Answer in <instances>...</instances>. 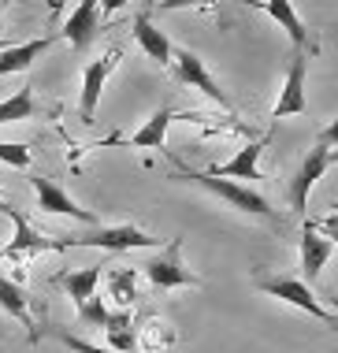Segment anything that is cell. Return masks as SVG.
Instances as JSON below:
<instances>
[{
    "instance_id": "cell-1",
    "label": "cell",
    "mask_w": 338,
    "mask_h": 353,
    "mask_svg": "<svg viewBox=\"0 0 338 353\" xmlns=\"http://www.w3.org/2000/svg\"><path fill=\"white\" fill-rule=\"evenodd\" d=\"M338 160V123H331V127L320 134V141H316L312 149H308V157L301 160V168L294 171V179L286 183V201L294 212H308V194H312V186L324 179V171L331 168Z\"/></svg>"
},
{
    "instance_id": "cell-5",
    "label": "cell",
    "mask_w": 338,
    "mask_h": 353,
    "mask_svg": "<svg viewBox=\"0 0 338 353\" xmlns=\"http://www.w3.org/2000/svg\"><path fill=\"white\" fill-rule=\"evenodd\" d=\"M71 245H90V250H108V253H123V250H160V238H152L149 231L134 223H119V227H101L90 238H60V250Z\"/></svg>"
},
{
    "instance_id": "cell-14",
    "label": "cell",
    "mask_w": 338,
    "mask_h": 353,
    "mask_svg": "<svg viewBox=\"0 0 338 353\" xmlns=\"http://www.w3.org/2000/svg\"><path fill=\"white\" fill-rule=\"evenodd\" d=\"M97 15H101V0H79V8H74L71 15H67L63 23V37L71 41V49H90L93 34L101 30L97 26Z\"/></svg>"
},
{
    "instance_id": "cell-16",
    "label": "cell",
    "mask_w": 338,
    "mask_h": 353,
    "mask_svg": "<svg viewBox=\"0 0 338 353\" xmlns=\"http://www.w3.org/2000/svg\"><path fill=\"white\" fill-rule=\"evenodd\" d=\"M104 275V286H108V298L115 309H130L138 301V268H123V264H108Z\"/></svg>"
},
{
    "instance_id": "cell-2",
    "label": "cell",
    "mask_w": 338,
    "mask_h": 353,
    "mask_svg": "<svg viewBox=\"0 0 338 353\" xmlns=\"http://www.w3.org/2000/svg\"><path fill=\"white\" fill-rule=\"evenodd\" d=\"M257 290H264L268 298H279V301L294 305V309L308 312L312 320L327 323V327H335V323H338V316L327 309V305H320V298H316V294L308 290V283H301V279H290V275H260Z\"/></svg>"
},
{
    "instance_id": "cell-18",
    "label": "cell",
    "mask_w": 338,
    "mask_h": 353,
    "mask_svg": "<svg viewBox=\"0 0 338 353\" xmlns=\"http://www.w3.org/2000/svg\"><path fill=\"white\" fill-rule=\"evenodd\" d=\"M0 309H4L8 316H15L19 323H23L26 335H30V342H37V323H34V316H30V301H26L23 286L12 283L4 272H0Z\"/></svg>"
},
{
    "instance_id": "cell-26",
    "label": "cell",
    "mask_w": 338,
    "mask_h": 353,
    "mask_svg": "<svg viewBox=\"0 0 338 353\" xmlns=\"http://www.w3.org/2000/svg\"><path fill=\"white\" fill-rule=\"evenodd\" d=\"M0 160L12 168H30V149L19 141H0Z\"/></svg>"
},
{
    "instance_id": "cell-4",
    "label": "cell",
    "mask_w": 338,
    "mask_h": 353,
    "mask_svg": "<svg viewBox=\"0 0 338 353\" xmlns=\"http://www.w3.org/2000/svg\"><path fill=\"white\" fill-rule=\"evenodd\" d=\"M141 275L157 290H179V286H201V275L190 272L182 264V234H175L163 250L152 256L149 264H141Z\"/></svg>"
},
{
    "instance_id": "cell-15",
    "label": "cell",
    "mask_w": 338,
    "mask_h": 353,
    "mask_svg": "<svg viewBox=\"0 0 338 353\" xmlns=\"http://www.w3.org/2000/svg\"><path fill=\"white\" fill-rule=\"evenodd\" d=\"M260 152H264V141H249L246 149H238L235 157L227 160V164H212L208 175L216 179H235V183H241V179H249V183H257L260 175Z\"/></svg>"
},
{
    "instance_id": "cell-24",
    "label": "cell",
    "mask_w": 338,
    "mask_h": 353,
    "mask_svg": "<svg viewBox=\"0 0 338 353\" xmlns=\"http://www.w3.org/2000/svg\"><path fill=\"white\" fill-rule=\"evenodd\" d=\"M108 301L101 298V294H93L90 301L79 305V327H104V320H108Z\"/></svg>"
},
{
    "instance_id": "cell-20",
    "label": "cell",
    "mask_w": 338,
    "mask_h": 353,
    "mask_svg": "<svg viewBox=\"0 0 338 353\" xmlns=\"http://www.w3.org/2000/svg\"><path fill=\"white\" fill-rule=\"evenodd\" d=\"M171 119H175V108H168V104H163V108H157V112H152V116L130 134V145H134V149H163Z\"/></svg>"
},
{
    "instance_id": "cell-23",
    "label": "cell",
    "mask_w": 338,
    "mask_h": 353,
    "mask_svg": "<svg viewBox=\"0 0 338 353\" xmlns=\"http://www.w3.org/2000/svg\"><path fill=\"white\" fill-rule=\"evenodd\" d=\"M34 85H23L15 90L8 101H0V127L4 123H23V119H34L37 116V101H34Z\"/></svg>"
},
{
    "instance_id": "cell-12",
    "label": "cell",
    "mask_w": 338,
    "mask_h": 353,
    "mask_svg": "<svg viewBox=\"0 0 338 353\" xmlns=\"http://www.w3.org/2000/svg\"><path fill=\"white\" fill-rule=\"evenodd\" d=\"M0 212H4V216L12 219V223H15V238H12V242H8V250L0 253V256H12V261H15V256H26V253H45V250H60V242H52V238L37 234L34 227H30V223H26L23 216L15 212L12 205H4V208H0Z\"/></svg>"
},
{
    "instance_id": "cell-25",
    "label": "cell",
    "mask_w": 338,
    "mask_h": 353,
    "mask_svg": "<svg viewBox=\"0 0 338 353\" xmlns=\"http://www.w3.org/2000/svg\"><path fill=\"white\" fill-rule=\"evenodd\" d=\"M52 339H56V342H63V346L71 350V353H112L108 346H97V342H86V339H79V335H71V331H60V327L52 331Z\"/></svg>"
},
{
    "instance_id": "cell-17",
    "label": "cell",
    "mask_w": 338,
    "mask_h": 353,
    "mask_svg": "<svg viewBox=\"0 0 338 353\" xmlns=\"http://www.w3.org/2000/svg\"><path fill=\"white\" fill-rule=\"evenodd\" d=\"M104 335H108L112 353H138V331H134L130 309H112L108 320H104Z\"/></svg>"
},
{
    "instance_id": "cell-11",
    "label": "cell",
    "mask_w": 338,
    "mask_h": 353,
    "mask_svg": "<svg viewBox=\"0 0 338 353\" xmlns=\"http://www.w3.org/2000/svg\"><path fill=\"white\" fill-rule=\"evenodd\" d=\"M130 34H134V41H138V49L149 56L152 63H160V68H171V49H175V45H171L168 34H163L160 26L149 19V12H138V15H134Z\"/></svg>"
},
{
    "instance_id": "cell-9",
    "label": "cell",
    "mask_w": 338,
    "mask_h": 353,
    "mask_svg": "<svg viewBox=\"0 0 338 353\" xmlns=\"http://www.w3.org/2000/svg\"><path fill=\"white\" fill-rule=\"evenodd\" d=\"M119 56H123V49H112V52H104L101 60H93L90 68L82 71L79 116H82L86 123H93V112H97V101H101V90H104V82H108V74L119 68Z\"/></svg>"
},
{
    "instance_id": "cell-13",
    "label": "cell",
    "mask_w": 338,
    "mask_h": 353,
    "mask_svg": "<svg viewBox=\"0 0 338 353\" xmlns=\"http://www.w3.org/2000/svg\"><path fill=\"white\" fill-rule=\"evenodd\" d=\"M246 4H260V8H264V12L286 30V37L294 41V49H305V52L312 49V41H308V26H305V19L297 15L294 0H246Z\"/></svg>"
},
{
    "instance_id": "cell-10",
    "label": "cell",
    "mask_w": 338,
    "mask_h": 353,
    "mask_svg": "<svg viewBox=\"0 0 338 353\" xmlns=\"http://www.w3.org/2000/svg\"><path fill=\"white\" fill-rule=\"evenodd\" d=\"M331 253H335V238H327L316 219H305V227H301V272L308 283L320 279V272L327 268Z\"/></svg>"
},
{
    "instance_id": "cell-21",
    "label": "cell",
    "mask_w": 338,
    "mask_h": 353,
    "mask_svg": "<svg viewBox=\"0 0 338 353\" xmlns=\"http://www.w3.org/2000/svg\"><path fill=\"white\" fill-rule=\"evenodd\" d=\"M134 331H138V350L141 353H163V350L175 346V327L160 316H145V323Z\"/></svg>"
},
{
    "instance_id": "cell-29",
    "label": "cell",
    "mask_w": 338,
    "mask_h": 353,
    "mask_svg": "<svg viewBox=\"0 0 338 353\" xmlns=\"http://www.w3.org/2000/svg\"><path fill=\"white\" fill-rule=\"evenodd\" d=\"M60 8H63V0H52V12H60Z\"/></svg>"
},
{
    "instance_id": "cell-22",
    "label": "cell",
    "mask_w": 338,
    "mask_h": 353,
    "mask_svg": "<svg viewBox=\"0 0 338 353\" xmlns=\"http://www.w3.org/2000/svg\"><path fill=\"white\" fill-rule=\"evenodd\" d=\"M60 286L71 294L74 309H79L82 301H90L93 294H97V286H101V264H90V268H79V272L60 275Z\"/></svg>"
},
{
    "instance_id": "cell-30",
    "label": "cell",
    "mask_w": 338,
    "mask_h": 353,
    "mask_svg": "<svg viewBox=\"0 0 338 353\" xmlns=\"http://www.w3.org/2000/svg\"><path fill=\"white\" fill-rule=\"evenodd\" d=\"M4 49H8V41H0V52H4Z\"/></svg>"
},
{
    "instance_id": "cell-19",
    "label": "cell",
    "mask_w": 338,
    "mask_h": 353,
    "mask_svg": "<svg viewBox=\"0 0 338 353\" xmlns=\"http://www.w3.org/2000/svg\"><path fill=\"white\" fill-rule=\"evenodd\" d=\"M52 49V37H41V41H23V45H8L0 52V74H19V71H30L34 60Z\"/></svg>"
},
{
    "instance_id": "cell-8",
    "label": "cell",
    "mask_w": 338,
    "mask_h": 353,
    "mask_svg": "<svg viewBox=\"0 0 338 353\" xmlns=\"http://www.w3.org/2000/svg\"><path fill=\"white\" fill-rule=\"evenodd\" d=\"M30 190H34L37 208H41V212H48V216H71V219H79V223H97V216L90 212V208H82L63 186H56L48 175H30Z\"/></svg>"
},
{
    "instance_id": "cell-3",
    "label": "cell",
    "mask_w": 338,
    "mask_h": 353,
    "mask_svg": "<svg viewBox=\"0 0 338 353\" xmlns=\"http://www.w3.org/2000/svg\"><path fill=\"white\" fill-rule=\"evenodd\" d=\"M190 179L201 190H208L212 197H219L223 205H230L235 212L272 219V205H268V197L257 194V190H249L246 183H235V179H216V175H208V171H190Z\"/></svg>"
},
{
    "instance_id": "cell-6",
    "label": "cell",
    "mask_w": 338,
    "mask_h": 353,
    "mask_svg": "<svg viewBox=\"0 0 338 353\" xmlns=\"http://www.w3.org/2000/svg\"><path fill=\"white\" fill-rule=\"evenodd\" d=\"M305 74H308V52L294 49L290 68L279 90V101L272 104V119H286V116H305L308 112V97H305Z\"/></svg>"
},
{
    "instance_id": "cell-7",
    "label": "cell",
    "mask_w": 338,
    "mask_h": 353,
    "mask_svg": "<svg viewBox=\"0 0 338 353\" xmlns=\"http://www.w3.org/2000/svg\"><path fill=\"white\" fill-rule=\"evenodd\" d=\"M171 68H175V74L190 85V90H201L208 101H216L219 108H230V97L223 93V85H219V82L208 74L205 60H201L197 52H190V49H171Z\"/></svg>"
},
{
    "instance_id": "cell-31",
    "label": "cell",
    "mask_w": 338,
    "mask_h": 353,
    "mask_svg": "<svg viewBox=\"0 0 338 353\" xmlns=\"http://www.w3.org/2000/svg\"><path fill=\"white\" fill-rule=\"evenodd\" d=\"M4 205H8V201H4V194H0V208H4Z\"/></svg>"
},
{
    "instance_id": "cell-28",
    "label": "cell",
    "mask_w": 338,
    "mask_h": 353,
    "mask_svg": "<svg viewBox=\"0 0 338 353\" xmlns=\"http://www.w3.org/2000/svg\"><path fill=\"white\" fill-rule=\"evenodd\" d=\"M127 0H101V12H119Z\"/></svg>"
},
{
    "instance_id": "cell-27",
    "label": "cell",
    "mask_w": 338,
    "mask_h": 353,
    "mask_svg": "<svg viewBox=\"0 0 338 353\" xmlns=\"http://www.w3.org/2000/svg\"><path fill=\"white\" fill-rule=\"evenodd\" d=\"M208 4L212 0H152V8H160V12H182V8H208Z\"/></svg>"
}]
</instances>
